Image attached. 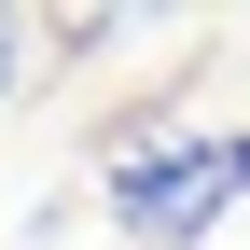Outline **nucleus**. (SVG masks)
<instances>
[{
    "instance_id": "f03ea898",
    "label": "nucleus",
    "mask_w": 250,
    "mask_h": 250,
    "mask_svg": "<svg viewBox=\"0 0 250 250\" xmlns=\"http://www.w3.org/2000/svg\"><path fill=\"white\" fill-rule=\"evenodd\" d=\"M14 70H28V14H0V98H14Z\"/></svg>"
},
{
    "instance_id": "f257e3e1",
    "label": "nucleus",
    "mask_w": 250,
    "mask_h": 250,
    "mask_svg": "<svg viewBox=\"0 0 250 250\" xmlns=\"http://www.w3.org/2000/svg\"><path fill=\"white\" fill-rule=\"evenodd\" d=\"M236 195H250L236 181V125H139V139L111 153V181H98L111 250H195Z\"/></svg>"
}]
</instances>
